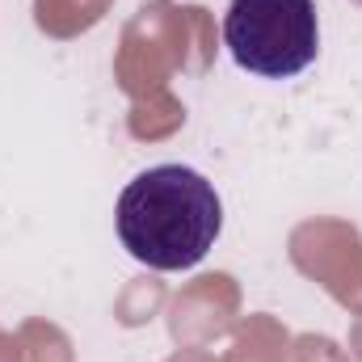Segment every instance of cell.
Returning a JSON list of instances; mask_svg holds the SVG:
<instances>
[{
	"label": "cell",
	"mask_w": 362,
	"mask_h": 362,
	"mask_svg": "<svg viewBox=\"0 0 362 362\" xmlns=\"http://www.w3.org/2000/svg\"><path fill=\"white\" fill-rule=\"evenodd\" d=\"M223 47L249 76L291 81L320 55L316 0H232L223 17Z\"/></svg>",
	"instance_id": "2"
},
{
	"label": "cell",
	"mask_w": 362,
	"mask_h": 362,
	"mask_svg": "<svg viewBox=\"0 0 362 362\" xmlns=\"http://www.w3.org/2000/svg\"><path fill=\"white\" fill-rule=\"evenodd\" d=\"M122 249L160 274L194 270L223 232V202L215 185L189 165L144 169L114 206Z\"/></svg>",
	"instance_id": "1"
},
{
	"label": "cell",
	"mask_w": 362,
	"mask_h": 362,
	"mask_svg": "<svg viewBox=\"0 0 362 362\" xmlns=\"http://www.w3.org/2000/svg\"><path fill=\"white\" fill-rule=\"evenodd\" d=\"M354 4H358V8H362V0H354Z\"/></svg>",
	"instance_id": "3"
}]
</instances>
